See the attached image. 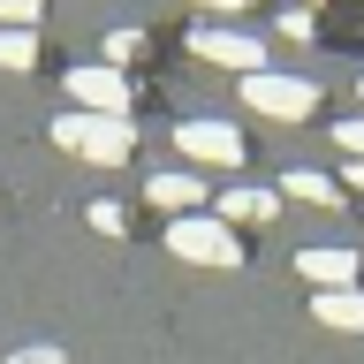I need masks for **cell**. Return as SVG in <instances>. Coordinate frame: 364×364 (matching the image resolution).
I'll return each instance as SVG.
<instances>
[{
	"instance_id": "obj_1",
	"label": "cell",
	"mask_w": 364,
	"mask_h": 364,
	"mask_svg": "<svg viewBox=\"0 0 364 364\" xmlns=\"http://www.w3.org/2000/svg\"><path fill=\"white\" fill-rule=\"evenodd\" d=\"M53 144L84 152L91 167H122L136 152V129H129V114H68V122H53Z\"/></svg>"
},
{
	"instance_id": "obj_2",
	"label": "cell",
	"mask_w": 364,
	"mask_h": 364,
	"mask_svg": "<svg viewBox=\"0 0 364 364\" xmlns=\"http://www.w3.org/2000/svg\"><path fill=\"white\" fill-rule=\"evenodd\" d=\"M243 107L266 114V122H304V114H318V84H311V76L258 68V76H243Z\"/></svg>"
},
{
	"instance_id": "obj_3",
	"label": "cell",
	"mask_w": 364,
	"mask_h": 364,
	"mask_svg": "<svg viewBox=\"0 0 364 364\" xmlns=\"http://www.w3.org/2000/svg\"><path fill=\"white\" fill-rule=\"evenodd\" d=\"M167 250H175V258H190V266H243L235 228H228V220H198V213L167 228Z\"/></svg>"
},
{
	"instance_id": "obj_4",
	"label": "cell",
	"mask_w": 364,
	"mask_h": 364,
	"mask_svg": "<svg viewBox=\"0 0 364 364\" xmlns=\"http://www.w3.org/2000/svg\"><path fill=\"white\" fill-rule=\"evenodd\" d=\"M68 99L84 114H129V84H122V68H107V61L68 68Z\"/></svg>"
},
{
	"instance_id": "obj_5",
	"label": "cell",
	"mask_w": 364,
	"mask_h": 364,
	"mask_svg": "<svg viewBox=\"0 0 364 364\" xmlns=\"http://www.w3.org/2000/svg\"><path fill=\"white\" fill-rule=\"evenodd\" d=\"M175 144H182V159H205V167L243 159V129H228V122H175Z\"/></svg>"
},
{
	"instance_id": "obj_6",
	"label": "cell",
	"mask_w": 364,
	"mask_h": 364,
	"mask_svg": "<svg viewBox=\"0 0 364 364\" xmlns=\"http://www.w3.org/2000/svg\"><path fill=\"white\" fill-rule=\"evenodd\" d=\"M190 53H205V61H220V68H243V76H258V61H266V46H258V38H243V31H220V23L190 31Z\"/></svg>"
},
{
	"instance_id": "obj_7",
	"label": "cell",
	"mask_w": 364,
	"mask_h": 364,
	"mask_svg": "<svg viewBox=\"0 0 364 364\" xmlns=\"http://www.w3.org/2000/svg\"><path fill=\"white\" fill-rule=\"evenodd\" d=\"M296 273L311 289H357V250L349 243H311V250H296Z\"/></svg>"
},
{
	"instance_id": "obj_8",
	"label": "cell",
	"mask_w": 364,
	"mask_h": 364,
	"mask_svg": "<svg viewBox=\"0 0 364 364\" xmlns=\"http://www.w3.org/2000/svg\"><path fill=\"white\" fill-rule=\"evenodd\" d=\"M144 198H152L159 213H175V220H190V205L205 198V182H198V175H152V182H144Z\"/></svg>"
},
{
	"instance_id": "obj_9",
	"label": "cell",
	"mask_w": 364,
	"mask_h": 364,
	"mask_svg": "<svg viewBox=\"0 0 364 364\" xmlns=\"http://www.w3.org/2000/svg\"><path fill=\"white\" fill-rule=\"evenodd\" d=\"M311 311L326 318V326H341V334H357V326H364V289H318Z\"/></svg>"
},
{
	"instance_id": "obj_10",
	"label": "cell",
	"mask_w": 364,
	"mask_h": 364,
	"mask_svg": "<svg viewBox=\"0 0 364 364\" xmlns=\"http://www.w3.org/2000/svg\"><path fill=\"white\" fill-rule=\"evenodd\" d=\"M281 213V190H228L220 198V220L235 228V220H273Z\"/></svg>"
},
{
	"instance_id": "obj_11",
	"label": "cell",
	"mask_w": 364,
	"mask_h": 364,
	"mask_svg": "<svg viewBox=\"0 0 364 364\" xmlns=\"http://www.w3.org/2000/svg\"><path fill=\"white\" fill-rule=\"evenodd\" d=\"M281 198H304V205H341L334 175H318V167H289L281 175Z\"/></svg>"
},
{
	"instance_id": "obj_12",
	"label": "cell",
	"mask_w": 364,
	"mask_h": 364,
	"mask_svg": "<svg viewBox=\"0 0 364 364\" xmlns=\"http://www.w3.org/2000/svg\"><path fill=\"white\" fill-rule=\"evenodd\" d=\"M38 61V38L31 31H0V68H31Z\"/></svg>"
},
{
	"instance_id": "obj_13",
	"label": "cell",
	"mask_w": 364,
	"mask_h": 364,
	"mask_svg": "<svg viewBox=\"0 0 364 364\" xmlns=\"http://www.w3.org/2000/svg\"><path fill=\"white\" fill-rule=\"evenodd\" d=\"M46 0H0V31H31Z\"/></svg>"
},
{
	"instance_id": "obj_14",
	"label": "cell",
	"mask_w": 364,
	"mask_h": 364,
	"mask_svg": "<svg viewBox=\"0 0 364 364\" xmlns=\"http://www.w3.org/2000/svg\"><path fill=\"white\" fill-rule=\"evenodd\" d=\"M91 228L99 235H122V205H91Z\"/></svg>"
},
{
	"instance_id": "obj_15",
	"label": "cell",
	"mask_w": 364,
	"mask_h": 364,
	"mask_svg": "<svg viewBox=\"0 0 364 364\" xmlns=\"http://www.w3.org/2000/svg\"><path fill=\"white\" fill-rule=\"evenodd\" d=\"M334 136H341V144H349V159H364V114H357V122H341Z\"/></svg>"
},
{
	"instance_id": "obj_16",
	"label": "cell",
	"mask_w": 364,
	"mask_h": 364,
	"mask_svg": "<svg viewBox=\"0 0 364 364\" xmlns=\"http://www.w3.org/2000/svg\"><path fill=\"white\" fill-rule=\"evenodd\" d=\"M8 364H68V357H61V349H46V341H38V349H16V357H8Z\"/></svg>"
},
{
	"instance_id": "obj_17",
	"label": "cell",
	"mask_w": 364,
	"mask_h": 364,
	"mask_svg": "<svg viewBox=\"0 0 364 364\" xmlns=\"http://www.w3.org/2000/svg\"><path fill=\"white\" fill-rule=\"evenodd\" d=\"M341 182H357V190H364V159H349V175H341Z\"/></svg>"
},
{
	"instance_id": "obj_18",
	"label": "cell",
	"mask_w": 364,
	"mask_h": 364,
	"mask_svg": "<svg viewBox=\"0 0 364 364\" xmlns=\"http://www.w3.org/2000/svg\"><path fill=\"white\" fill-rule=\"evenodd\" d=\"M205 8H243V0H205Z\"/></svg>"
}]
</instances>
